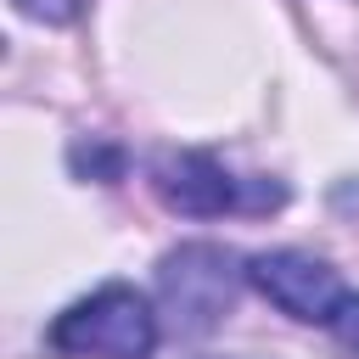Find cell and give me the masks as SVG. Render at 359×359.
I'll list each match as a JSON object with an SVG mask.
<instances>
[{
	"label": "cell",
	"mask_w": 359,
	"mask_h": 359,
	"mask_svg": "<svg viewBox=\"0 0 359 359\" xmlns=\"http://www.w3.org/2000/svg\"><path fill=\"white\" fill-rule=\"evenodd\" d=\"M241 286H247V264L230 247H219V241H185V247L163 252V264H157V314H163V331L185 337V342L213 337L236 314Z\"/></svg>",
	"instance_id": "obj_1"
},
{
	"label": "cell",
	"mask_w": 359,
	"mask_h": 359,
	"mask_svg": "<svg viewBox=\"0 0 359 359\" xmlns=\"http://www.w3.org/2000/svg\"><path fill=\"white\" fill-rule=\"evenodd\" d=\"M157 342H163V314L146 303V292L123 280L95 286L45 325V348L62 359H151Z\"/></svg>",
	"instance_id": "obj_2"
},
{
	"label": "cell",
	"mask_w": 359,
	"mask_h": 359,
	"mask_svg": "<svg viewBox=\"0 0 359 359\" xmlns=\"http://www.w3.org/2000/svg\"><path fill=\"white\" fill-rule=\"evenodd\" d=\"M151 191L163 208L185 219H224V213H269L286 202L280 180H236L213 151H163L151 163Z\"/></svg>",
	"instance_id": "obj_3"
},
{
	"label": "cell",
	"mask_w": 359,
	"mask_h": 359,
	"mask_svg": "<svg viewBox=\"0 0 359 359\" xmlns=\"http://www.w3.org/2000/svg\"><path fill=\"white\" fill-rule=\"evenodd\" d=\"M247 286L264 292L286 320L297 325H331L337 309H342V275L314 258V252H297V247H275V252H258L247 258Z\"/></svg>",
	"instance_id": "obj_4"
},
{
	"label": "cell",
	"mask_w": 359,
	"mask_h": 359,
	"mask_svg": "<svg viewBox=\"0 0 359 359\" xmlns=\"http://www.w3.org/2000/svg\"><path fill=\"white\" fill-rule=\"evenodd\" d=\"M67 168H73L79 180H118V174H123V151H118L112 140H73Z\"/></svg>",
	"instance_id": "obj_5"
},
{
	"label": "cell",
	"mask_w": 359,
	"mask_h": 359,
	"mask_svg": "<svg viewBox=\"0 0 359 359\" xmlns=\"http://www.w3.org/2000/svg\"><path fill=\"white\" fill-rule=\"evenodd\" d=\"M28 22H50V28H62V22H73L79 11H84V0H11Z\"/></svg>",
	"instance_id": "obj_6"
},
{
	"label": "cell",
	"mask_w": 359,
	"mask_h": 359,
	"mask_svg": "<svg viewBox=\"0 0 359 359\" xmlns=\"http://www.w3.org/2000/svg\"><path fill=\"white\" fill-rule=\"evenodd\" d=\"M331 331H337V342H342L348 353H359V297H342V309H337Z\"/></svg>",
	"instance_id": "obj_7"
}]
</instances>
